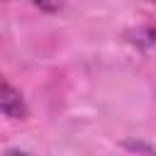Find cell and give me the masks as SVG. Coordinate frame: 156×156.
<instances>
[{
  "mask_svg": "<svg viewBox=\"0 0 156 156\" xmlns=\"http://www.w3.org/2000/svg\"><path fill=\"white\" fill-rule=\"evenodd\" d=\"M0 112L10 119H27V102L22 93L0 76Z\"/></svg>",
  "mask_w": 156,
  "mask_h": 156,
  "instance_id": "obj_1",
  "label": "cell"
},
{
  "mask_svg": "<svg viewBox=\"0 0 156 156\" xmlns=\"http://www.w3.org/2000/svg\"><path fill=\"white\" fill-rule=\"evenodd\" d=\"M34 5L44 12H58L63 7V0H34Z\"/></svg>",
  "mask_w": 156,
  "mask_h": 156,
  "instance_id": "obj_2",
  "label": "cell"
},
{
  "mask_svg": "<svg viewBox=\"0 0 156 156\" xmlns=\"http://www.w3.org/2000/svg\"><path fill=\"white\" fill-rule=\"evenodd\" d=\"M2 156H29V154L27 151H20V149H7Z\"/></svg>",
  "mask_w": 156,
  "mask_h": 156,
  "instance_id": "obj_3",
  "label": "cell"
},
{
  "mask_svg": "<svg viewBox=\"0 0 156 156\" xmlns=\"http://www.w3.org/2000/svg\"><path fill=\"white\" fill-rule=\"evenodd\" d=\"M151 2H156V0H151Z\"/></svg>",
  "mask_w": 156,
  "mask_h": 156,
  "instance_id": "obj_4",
  "label": "cell"
}]
</instances>
